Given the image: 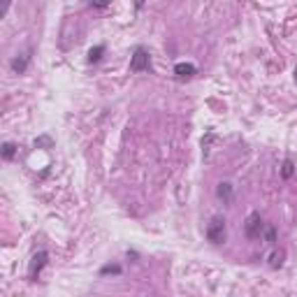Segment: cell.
<instances>
[{"mask_svg": "<svg viewBox=\"0 0 297 297\" xmlns=\"http://www.w3.org/2000/svg\"><path fill=\"white\" fill-rule=\"evenodd\" d=\"M102 54H105V44H98L96 49L88 51V63H98L102 58Z\"/></svg>", "mask_w": 297, "mask_h": 297, "instance_id": "cell-11", "label": "cell"}, {"mask_svg": "<svg viewBox=\"0 0 297 297\" xmlns=\"http://www.w3.org/2000/svg\"><path fill=\"white\" fill-rule=\"evenodd\" d=\"M100 274L105 277V274H121V265H107L100 269Z\"/></svg>", "mask_w": 297, "mask_h": 297, "instance_id": "cell-13", "label": "cell"}, {"mask_svg": "<svg viewBox=\"0 0 297 297\" xmlns=\"http://www.w3.org/2000/svg\"><path fill=\"white\" fill-rule=\"evenodd\" d=\"M262 227H265V225H262L260 214H258V212L248 214V218H246V237H260Z\"/></svg>", "mask_w": 297, "mask_h": 297, "instance_id": "cell-4", "label": "cell"}, {"mask_svg": "<svg viewBox=\"0 0 297 297\" xmlns=\"http://www.w3.org/2000/svg\"><path fill=\"white\" fill-rule=\"evenodd\" d=\"M262 237L267 239V244H269V246H274V244H277V230H274V225H265V227H262Z\"/></svg>", "mask_w": 297, "mask_h": 297, "instance_id": "cell-8", "label": "cell"}, {"mask_svg": "<svg viewBox=\"0 0 297 297\" xmlns=\"http://www.w3.org/2000/svg\"><path fill=\"white\" fill-rule=\"evenodd\" d=\"M292 174H295V163H292L290 158H286V161H283V167H281V176L283 179H290Z\"/></svg>", "mask_w": 297, "mask_h": 297, "instance_id": "cell-10", "label": "cell"}, {"mask_svg": "<svg viewBox=\"0 0 297 297\" xmlns=\"http://www.w3.org/2000/svg\"><path fill=\"white\" fill-rule=\"evenodd\" d=\"M47 260H49V253L47 251H37L35 256L31 258V265H28V279H31V281H37V277H40V272L44 269Z\"/></svg>", "mask_w": 297, "mask_h": 297, "instance_id": "cell-3", "label": "cell"}, {"mask_svg": "<svg viewBox=\"0 0 297 297\" xmlns=\"http://www.w3.org/2000/svg\"><path fill=\"white\" fill-rule=\"evenodd\" d=\"M111 0H91V5L96 7V10H105V7H109Z\"/></svg>", "mask_w": 297, "mask_h": 297, "instance_id": "cell-14", "label": "cell"}, {"mask_svg": "<svg viewBox=\"0 0 297 297\" xmlns=\"http://www.w3.org/2000/svg\"><path fill=\"white\" fill-rule=\"evenodd\" d=\"M14 153H16V146L12 144V142H5V144H3V158H5V161H12Z\"/></svg>", "mask_w": 297, "mask_h": 297, "instance_id": "cell-12", "label": "cell"}, {"mask_svg": "<svg viewBox=\"0 0 297 297\" xmlns=\"http://www.w3.org/2000/svg\"><path fill=\"white\" fill-rule=\"evenodd\" d=\"M207 239L212 244L225 242V221H223V218H214V221L209 223V227H207Z\"/></svg>", "mask_w": 297, "mask_h": 297, "instance_id": "cell-2", "label": "cell"}, {"mask_svg": "<svg viewBox=\"0 0 297 297\" xmlns=\"http://www.w3.org/2000/svg\"><path fill=\"white\" fill-rule=\"evenodd\" d=\"M216 195L221 197L225 204H230L232 202V184H227V181H223V184H218V188H216Z\"/></svg>", "mask_w": 297, "mask_h": 297, "instance_id": "cell-7", "label": "cell"}, {"mask_svg": "<svg viewBox=\"0 0 297 297\" xmlns=\"http://www.w3.org/2000/svg\"><path fill=\"white\" fill-rule=\"evenodd\" d=\"M295 81H297V67H295Z\"/></svg>", "mask_w": 297, "mask_h": 297, "instance_id": "cell-17", "label": "cell"}, {"mask_svg": "<svg viewBox=\"0 0 297 297\" xmlns=\"http://www.w3.org/2000/svg\"><path fill=\"white\" fill-rule=\"evenodd\" d=\"M281 265H283V251H277V248H274L272 256H269V267H272V269H279Z\"/></svg>", "mask_w": 297, "mask_h": 297, "instance_id": "cell-9", "label": "cell"}, {"mask_svg": "<svg viewBox=\"0 0 297 297\" xmlns=\"http://www.w3.org/2000/svg\"><path fill=\"white\" fill-rule=\"evenodd\" d=\"M149 67H151V56H149V51H146L144 47H137L130 56V70L132 72H146Z\"/></svg>", "mask_w": 297, "mask_h": 297, "instance_id": "cell-1", "label": "cell"}, {"mask_svg": "<svg viewBox=\"0 0 297 297\" xmlns=\"http://www.w3.org/2000/svg\"><path fill=\"white\" fill-rule=\"evenodd\" d=\"M195 72H197V67L193 65V63H176V65H174L176 79H191Z\"/></svg>", "mask_w": 297, "mask_h": 297, "instance_id": "cell-5", "label": "cell"}, {"mask_svg": "<svg viewBox=\"0 0 297 297\" xmlns=\"http://www.w3.org/2000/svg\"><path fill=\"white\" fill-rule=\"evenodd\" d=\"M12 5V0H3V14H7V10H10Z\"/></svg>", "mask_w": 297, "mask_h": 297, "instance_id": "cell-15", "label": "cell"}, {"mask_svg": "<svg viewBox=\"0 0 297 297\" xmlns=\"http://www.w3.org/2000/svg\"><path fill=\"white\" fill-rule=\"evenodd\" d=\"M28 63H31V51H26V54H19L16 58H12V70H14L16 75H24L26 67H28Z\"/></svg>", "mask_w": 297, "mask_h": 297, "instance_id": "cell-6", "label": "cell"}, {"mask_svg": "<svg viewBox=\"0 0 297 297\" xmlns=\"http://www.w3.org/2000/svg\"><path fill=\"white\" fill-rule=\"evenodd\" d=\"M144 3H146V0H135V7H137V10H142V5H144Z\"/></svg>", "mask_w": 297, "mask_h": 297, "instance_id": "cell-16", "label": "cell"}]
</instances>
